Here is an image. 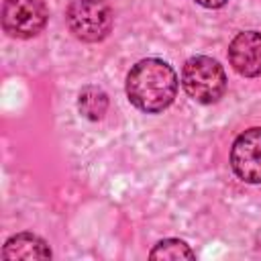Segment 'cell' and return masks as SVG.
<instances>
[{"instance_id": "1", "label": "cell", "mask_w": 261, "mask_h": 261, "mask_svg": "<svg viewBox=\"0 0 261 261\" xmlns=\"http://www.w3.org/2000/svg\"><path fill=\"white\" fill-rule=\"evenodd\" d=\"M177 94V75L163 59H143L126 75V96L139 110L155 114L165 110Z\"/></svg>"}, {"instance_id": "2", "label": "cell", "mask_w": 261, "mask_h": 261, "mask_svg": "<svg viewBox=\"0 0 261 261\" xmlns=\"http://www.w3.org/2000/svg\"><path fill=\"white\" fill-rule=\"evenodd\" d=\"M181 86L192 100L200 104H212L220 100L226 90V73L216 59L196 55L184 63Z\"/></svg>"}, {"instance_id": "3", "label": "cell", "mask_w": 261, "mask_h": 261, "mask_svg": "<svg viewBox=\"0 0 261 261\" xmlns=\"http://www.w3.org/2000/svg\"><path fill=\"white\" fill-rule=\"evenodd\" d=\"M65 20L73 37L86 43H98L112 29V8L106 0H71Z\"/></svg>"}, {"instance_id": "4", "label": "cell", "mask_w": 261, "mask_h": 261, "mask_svg": "<svg viewBox=\"0 0 261 261\" xmlns=\"http://www.w3.org/2000/svg\"><path fill=\"white\" fill-rule=\"evenodd\" d=\"M49 18L45 0H4L2 27L10 37L31 39L39 35Z\"/></svg>"}, {"instance_id": "5", "label": "cell", "mask_w": 261, "mask_h": 261, "mask_svg": "<svg viewBox=\"0 0 261 261\" xmlns=\"http://www.w3.org/2000/svg\"><path fill=\"white\" fill-rule=\"evenodd\" d=\"M232 171L247 184H261V126L241 133L230 149Z\"/></svg>"}, {"instance_id": "6", "label": "cell", "mask_w": 261, "mask_h": 261, "mask_svg": "<svg viewBox=\"0 0 261 261\" xmlns=\"http://www.w3.org/2000/svg\"><path fill=\"white\" fill-rule=\"evenodd\" d=\"M228 59L239 75L245 77L261 75V33L257 31L239 33L228 45Z\"/></svg>"}, {"instance_id": "7", "label": "cell", "mask_w": 261, "mask_h": 261, "mask_svg": "<svg viewBox=\"0 0 261 261\" xmlns=\"http://www.w3.org/2000/svg\"><path fill=\"white\" fill-rule=\"evenodd\" d=\"M2 257L6 261H33V259H51V249L49 245L33 234V232H18L10 237L4 243Z\"/></svg>"}, {"instance_id": "8", "label": "cell", "mask_w": 261, "mask_h": 261, "mask_svg": "<svg viewBox=\"0 0 261 261\" xmlns=\"http://www.w3.org/2000/svg\"><path fill=\"white\" fill-rule=\"evenodd\" d=\"M77 108L86 118L100 120L108 108V96L96 86H86L77 96Z\"/></svg>"}, {"instance_id": "9", "label": "cell", "mask_w": 261, "mask_h": 261, "mask_svg": "<svg viewBox=\"0 0 261 261\" xmlns=\"http://www.w3.org/2000/svg\"><path fill=\"white\" fill-rule=\"evenodd\" d=\"M149 257L151 259H194L196 253L190 249V245H186L179 239H165L151 249Z\"/></svg>"}, {"instance_id": "10", "label": "cell", "mask_w": 261, "mask_h": 261, "mask_svg": "<svg viewBox=\"0 0 261 261\" xmlns=\"http://www.w3.org/2000/svg\"><path fill=\"white\" fill-rule=\"evenodd\" d=\"M198 4H202L204 8H220V6H224L228 0H196Z\"/></svg>"}]
</instances>
